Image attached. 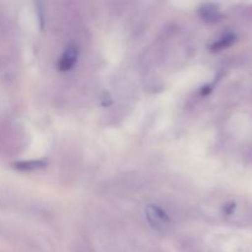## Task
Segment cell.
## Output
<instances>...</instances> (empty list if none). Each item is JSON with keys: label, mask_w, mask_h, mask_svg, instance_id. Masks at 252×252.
Returning a JSON list of instances; mask_svg holds the SVG:
<instances>
[{"label": "cell", "mask_w": 252, "mask_h": 252, "mask_svg": "<svg viewBox=\"0 0 252 252\" xmlns=\"http://www.w3.org/2000/svg\"><path fill=\"white\" fill-rule=\"evenodd\" d=\"M76 61H78V48L76 47H68L66 51L63 53V56L61 57L59 69L62 71L70 70L75 65Z\"/></svg>", "instance_id": "cell-3"}, {"label": "cell", "mask_w": 252, "mask_h": 252, "mask_svg": "<svg viewBox=\"0 0 252 252\" xmlns=\"http://www.w3.org/2000/svg\"><path fill=\"white\" fill-rule=\"evenodd\" d=\"M198 14L201 19L206 22H217L221 17L218 5L212 4V2L201 5V7L198 9Z\"/></svg>", "instance_id": "cell-2"}, {"label": "cell", "mask_w": 252, "mask_h": 252, "mask_svg": "<svg viewBox=\"0 0 252 252\" xmlns=\"http://www.w3.org/2000/svg\"><path fill=\"white\" fill-rule=\"evenodd\" d=\"M15 166L22 171H33V170H38L46 166V162L41 161V160H30V161L17 162V164H15Z\"/></svg>", "instance_id": "cell-4"}, {"label": "cell", "mask_w": 252, "mask_h": 252, "mask_svg": "<svg viewBox=\"0 0 252 252\" xmlns=\"http://www.w3.org/2000/svg\"><path fill=\"white\" fill-rule=\"evenodd\" d=\"M147 219L150 223V225L158 231L165 233L170 228V218L160 207L157 206H148L145 209Z\"/></svg>", "instance_id": "cell-1"}, {"label": "cell", "mask_w": 252, "mask_h": 252, "mask_svg": "<svg viewBox=\"0 0 252 252\" xmlns=\"http://www.w3.org/2000/svg\"><path fill=\"white\" fill-rule=\"evenodd\" d=\"M234 41H235V36H234V34H225V36L221 37L218 42H216V43L212 46V49H213V51H220V49L231 46V44L234 43Z\"/></svg>", "instance_id": "cell-5"}]
</instances>
